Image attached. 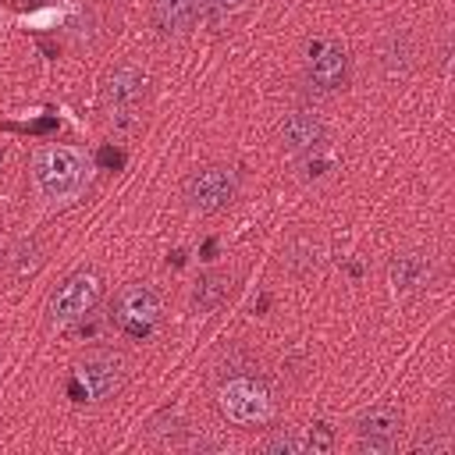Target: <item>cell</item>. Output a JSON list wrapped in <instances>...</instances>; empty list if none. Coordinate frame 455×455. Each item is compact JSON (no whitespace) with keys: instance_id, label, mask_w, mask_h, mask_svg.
<instances>
[{"instance_id":"1","label":"cell","mask_w":455,"mask_h":455,"mask_svg":"<svg viewBox=\"0 0 455 455\" xmlns=\"http://www.w3.org/2000/svg\"><path fill=\"white\" fill-rule=\"evenodd\" d=\"M32 185L53 206L75 203L89 185V160L75 146H43L32 156Z\"/></svg>"},{"instance_id":"2","label":"cell","mask_w":455,"mask_h":455,"mask_svg":"<svg viewBox=\"0 0 455 455\" xmlns=\"http://www.w3.org/2000/svg\"><path fill=\"white\" fill-rule=\"evenodd\" d=\"M124 384V359L114 348H92L71 366V398L85 405L110 402Z\"/></svg>"},{"instance_id":"3","label":"cell","mask_w":455,"mask_h":455,"mask_svg":"<svg viewBox=\"0 0 455 455\" xmlns=\"http://www.w3.org/2000/svg\"><path fill=\"white\" fill-rule=\"evenodd\" d=\"M100 302H103V277L96 270H75L53 288L46 302V320L53 327H71L85 320Z\"/></svg>"},{"instance_id":"4","label":"cell","mask_w":455,"mask_h":455,"mask_svg":"<svg viewBox=\"0 0 455 455\" xmlns=\"http://www.w3.org/2000/svg\"><path fill=\"white\" fill-rule=\"evenodd\" d=\"M238 196V178L224 164H206L185 178V206L199 217L224 213Z\"/></svg>"},{"instance_id":"5","label":"cell","mask_w":455,"mask_h":455,"mask_svg":"<svg viewBox=\"0 0 455 455\" xmlns=\"http://www.w3.org/2000/svg\"><path fill=\"white\" fill-rule=\"evenodd\" d=\"M160 316H164V299L149 281H132L114 295V323L132 338L153 334Z\"/></svg>"},{"instance_id":"6","label":"cell","mask_w":455,"mask_h":455,"mask_svg":"<svg viewBox=\"0 0 455 455\" xmlns=\"http://www.w3.org/2000/svg\"><path fill=\"white\" fill-rule=\"evenodd\" d=\"M348 82V50L341 39H316L306 57V85L316 96H331Z\"/></svg>"},{"instance_id":"7","label":"cell","mask_w":455,"mask_h":455,"mask_svg":"<svg viewBox=\"0 0 455 455\" xmlns=\"http://www.w3.org/2000/svg\"><path fill=\"white\" fill-rule=\"evenodd\" d=\"M217 405L235 427H259L270 419V395L252 377H231L220 387Z\"/></svg>"},{"instance_id":"8","label":"cell","mask_w":455,"mask_h":455,"mask_svg":"<svg viewBox=\"0 0 455 455\" xmlns=\"http://www.w3.org/2000/svg\"><path fill=\"white\" fill-rule=\"evenodd\" d=\"M355 434H359V448L363 451H370V455H391L398 448L402 412L391 409V405H377V409H370L355 423Z\"/></svg>"},{"instance_id":"9","label":"cell","mask_w":455,"mask_h":455,"mask_svg":"<svg viewBox=\"0 0 455 455\" xmlns=\"http://www.w3.org/2000/svg\"><path fill=\"white\" fill-rule=\"evenodd\" d=\"M146 100V75L135 68H117L107 82H103V107L110 117H124L135 114Z\"/></svg>"},{"instance_id":"10","label":"cell","mask_w":455,"mask_h":455,"mask_svg":"<svg viewBox=\"0 0 455 455\" xmlns=\"http://www.w3.org/2000/svg\"><path fill=\"white\" fill-rule=\"evenodd\" d=\"M327 128L320 121V114L313 110H295L281 121V146L291 153V156H302V153H313L320 142H323Z\"/></svg>"},{"instance_id":"11","label":"cell","mask_w":455,"mask_h":455,"mask_svg":"<svg viewBox=\"0 0 455 455\" xmlns=\"http://www.w3.org/2000/svg\"><path fill=\"white\" fill-rule=\"evenodd\" d=\"M203 14V0H153V21L164 36H181Z\"/></svg>"},{"instance_id":"12","label":"cell","mask_w":455,"mask_h":455,"mask_svg":"<svg viewBox=\"0 0 455 455\" xmlns=\"http://www.w3.org/2000/svg\"><path fill=\"white\" fill-rule=\"evenodd\" d=\"M430 277V259L419 252H402L391 259V284L395 291H412Z\"/></svg>"},{"instance_id":"13","label":"cell","mask_w":455,"mask_h":455,"mask_svg":"<svg viewBox=\"0 0 455 455\" xmlns=\"http://www.w3.org/2000/svg\"><path fill=\"white\" fill-rule=\"evenodd\" d=\"M228 295H231V274H228V270H206V274L196 281L192 306H196L199 313H210V309H217Z\"/></svg>"},{"instance_id":"14","label":"cell","mask_w":455,"mask_h":455,"mask_svg":"<svg viewBox=\"0 0 455 455\" xmlns=\"http://www.w3.org/2000/svg\"><path fill=\"white\" fill-rule=\"evenodd\" d=\"M412 64V43L405 32H391L384 43H380V71L387 78H402Z\"/></svg>"},{"instance_id":"15","label":"cell","mask_w":455,"mask_h":455,"mask_svg":"<svg viewBox=\"0 0 455 455\" xmlns=\"http://www.w3.org/2000/svg\"><path fill=\"white\" fill-rule=\"evenodd\" d=\"M284 263H288V270H295V274H309V270L320 263L316 242H313V238H295V242L284 249Z\"/></svg>"},{"instance_id":"16","label":"cell","mask_w":455,"mask_h":455,"mask_svg":"<svg viewBox=\"0 0 455 455\" xmlns=\"http://www.w3.org/2000/svg\"><path fill=\"white\" fill-rule=\"evenodd\" d=\"M7 263H11V274L14 277H25V274H36L39 267H43V245L39 242H21L11 256H7Z\"/></svg>"},{"instance_id":"17","label":"cell","mask_w":455,"mask_h":455,"mask_svg":"<svg viewBox=\"0 0 455 455\" xmlns=\"http://www.w3.org/2000/svg\"><path fill=\"white\" fill-rule=\"evenodd\" d=\"M245 7H249V0H203V14H206L210 21H217V25L231 21V18L242 14Z\"/></svg>"},{"instance_id":"18","label":"cell","mask_w":455,"mask_h":455,"mask_svg":"<svg viewBox=\"0 0 455 455\" xmlns=\"http://www.w3.org/2000/svg\"><path fill=\"white\" fill-rule=\"evenodd\" d=\"M259 448H263V451H281V455H284V451H302V448H306V441H302L299 434H291V430H284V427H281V430L267 434V437L259 441Z\"/></svg>"},{"instance_id":"19","label":"cell","mask_w":455,"mask_h":455,"mask_svg":"<svg viewBox=\"0 0 455 455\" xmlns=\"http://www.w3.org/2000/svg\"><path fill=\"white\" fill-rule=\"evenodd\" d=\"M334 444V430L327 427V423H316L313 430H309V441H306V448H313V451H327Z\"/></svg>"},{"instance_id":"20","label":"cell","mask_w":455,"mask_h":455,"mask_svg":"<svg viewBox=\"0 0 455 455\" xmlns=\"http://www.w3.org/2000/svg\"><path fill=\"white\" fill-rule=\"evenodd\" d=\"M423 448H427V455H441L448 448V441L430 430V434H419V441H416V451H423Z\"/></svg>"},{"instance_id":"21","label":"cell","mask_w":455,"mask_h":455,"mask_svg":"<svg viewBox=\"0 0 455 455\" xmlns=\"http://www.w3.org/2000/svg\"><path fill=\"white\" fill-rule=\"evenodd\" d=\"M0 256H4V245H0Z\"/></svg>"}]
</instances>
